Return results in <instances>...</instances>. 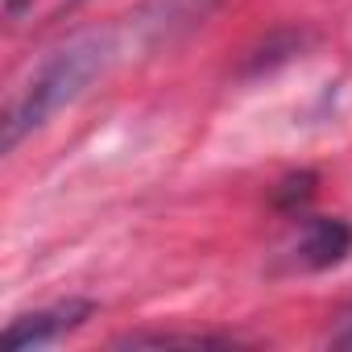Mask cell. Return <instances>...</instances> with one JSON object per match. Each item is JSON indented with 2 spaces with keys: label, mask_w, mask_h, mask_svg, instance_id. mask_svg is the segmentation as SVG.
Returning <instances> with one entry per match:
<instances>
[{
  "label": "cell",
  "mask_w": 352,
  "mask_h": 352,
  "mask_svg": "<svg viewBox=\"0 0 352 352\" xmlns=\"http://www.w3.org/2000/svg\"><path fill=\"white\" fill-rule=\"evenodd\" d=\"M174 348V344H187V348H208V344H236L232 336H208V331H141V336H124L120 348Z\"/></svg>",
  "instance_id": "5"
},
{
  "label": "cell",
  "mask_w": 352,
  "mask_h": 352,
  "mask_svg": "<svg viewBox=\"0 0 352 352\" xmlns=\"http://www.w3.org/2000/svg\"><path fill=\"white\" fill-rule=\"evenodd\" d=\"M352 253V228L336 216H307L290 241V261L298 270H331Z\"/></svg>",
  "instance_id": "3"
},
{
  "label": "cell",
  "mask_w": 352,
  "mask_h": 352,
  "mask_svg": "<svg viewBox=\"0 0 352 352\" xmlns=\"http://www.w3.org/2000/svg\"><path fill=\"white\" fill-rule=\"evenodd\" d=\"M71 5H79V0H5V21L13 30H34V25L54 21Z\"/></svg>",
  "instance_id": "4"
},
{
  "label": "cell",
  "mask_w": 352,
  "mask_h": 352,
  "mask_svg": "<svg viewBox=\"0 0 352 352\" xmlns=\"http://www.w3.org/2000/svg\"><path fill=\"white\" fill-rule=\"evenodd\" d=\"M116 58L112 34H79L54 54H46L25 83H17L5 100V116H0V133H5V149H17L34 129H42L54 112L75 104Z\"/></svg>",
  "instance_id": "1"
},
{
  "label": "cell",
  "mask_w": 352,
  "mask_h": 352,
  "mask_svg": "<svg viewBox=\"0 0 352 352\" xmlns=\"http://www.w3.org/2000/svg\"><path fill=\"white\" fill-rule=\"evenodd\" d=\"M336 344H340V348H352V311L344 315V323H340V331H336Z\"/></svg>",
  "instance_id": "6"
},
{
  "label": "cell",
  "mask_w": 352,
  "mask_h": 352,
  "mask_svg": "<svg viewBox=\"0 0 352 352\" xmlns=\"http://www.w3.org/2000/svg\"><path fill=\"white\" fill-rule=\"evenodd\" d=\"M91 315H96V302H91V298H63V302L38 307V311H25V315H17V319L5 327V348L25 352V348L58 344L63 336L79 331Z\"/></svg>",
  "instance_id": "2"
}]
</instances>
